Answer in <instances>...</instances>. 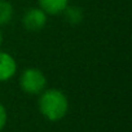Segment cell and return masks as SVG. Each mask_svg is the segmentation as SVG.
<instances>
[{
  "instance_id": "obj_9",
  "label": "cell",
  "mask_w": 132,
  "mask_h": 132,
  "mask_svg": "<svg viewBox=\"0 0 132 132\" xmlns=\"http://www.w3.org/2000/svg\"><path fill=\"white\" fill-rule=\"evenodd\" d=\"M2 42H3V34H2V31H0V44H2Z\"/></svg>"
},
{
  "instance_id": "obj_5",
  "label": "cell",
  "mask_w": 132,
  "mask_h": 132,
  "mask_svg": "<svg viewBox=\"0 0 132 132\" xmlns=\"http://www.w3.org/2000/svg\"><path fill=\"white\" fill-rule=\"evenodd\" d=\"M39 8L43 9L47 14H60L69 5V0H38Z\"/></svg>"
},
{
  "instance_id": "obj_8",
  "label": "cell",
  "mask_w": 132,
  "mask_h": 132,
  "mask_svg": "<svg viewBox=\"0 0 132 132\" xmlns=\"http://www.w3.org/2000/svg\"><path fill=\"white\" fill-rule=\"evenodd\" d=\"M7 110H5V108L3 106V104L0 102V131H2L3 128H4V126H5V123H7Z\"/></svg>"
},
{
  "instance_id": "obj_3",
  "label": "cell",
  "mask_w": 132,
  "mask_h": 132,
  "mask_svg": "<svg viewBox=\"0 0 132 132\" xmlns=\"http://www.w3.org/2000/svg\"><path fill=\"white\" fill-rule=\"evenodd\" d=\"M22 23L26 30L31 32H38L43 30L47 25V13L40 8H30L25 12L22 17Z\"/></svg>"
},
{
  "instance_id": "obj_1",
  "label": "cell",
  "mask_w": 132,
  "mask_h": 132,
  "mask_svg": "<svg viewBox=\"0 0 132 132\" xmlns=\"http://www.w3.org/2000/svg\"><path fill=\"white\" fill-rule=\"evenodd\" d=\"M39 110L45 119L57 122L62 119L69 110L68 97L62 91L56 88L44 89L39 97Z\"/></svg>"
},
{
  "instance_id": "obj_4",
  "label": "cell",
  "mask_w": 132,
  "mask_h": 132,
  "mask_svg": "<svg viewBox=\"0 0 132 132\" xmlns=\"http://www.w3.org/2000/svg\"><path fill=\"white\" fill-rule=\"evenodd\" d=\"M17 71V63L14 58L7 53L0 51V82H7L14 77Z\"/></svg>"
},
{
  "instance_id": "obj_6",
  "label": "cell",
  "mask_w": 132,
  "mask_h": 132,
  "mask_svg": "<svg viewBox=\"0 0 132 132\" xmlns=\"http://www.w3.org/2000/svg\"><path fill=\"white\" fill-rule=\"evenodd\" d=\"M62 13L65 16V20L68 21L69 23H71V25H78L83 20V12L78 7H69L68 5L63 9Z\"/></svg>"
},
{
  "instance_id": "obj_2",
  "label": "cell",
  "mask_w": 132,
  "mask_h": 132,
  "mask_svg": "<svg viewBox=\"0 0 132 132\" xmlns=\"http://www.w3.org/2000/svg\"><path fill=\"white\" fill-rule=\"evenodd\" d=\"M47 78L42 70L36 68L25 69L20 75V87L25 93L39 95L45 89Z\"/></svg>"
},
{
  "instance_id": "obj_7",
  "label": "cell",
  "mask_w": 132,
  "mask_h": 132,
  "mask_svg": "<svg viewBox=\"0 0 132 132\" xmlns=\"http://www.w3.org/2000/svg\"><path fill=\"white\" fill-rule=\"evenodd\" d=\"M13 17V7L7 0H0V26L11 22Z\"/></svg>"
}]
</instances>
